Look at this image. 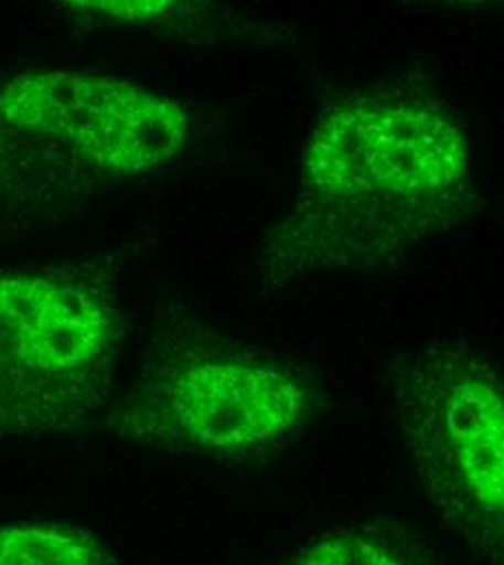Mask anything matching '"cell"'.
<instances>
[{
    "mask_svg": "<svg viewBox=\"0 0 504 565\" xmlns=\"http://www.w3.org/2000/svg\"><path fill=\"white\" fill-rule=\"evenodd\" d=\"M472 203V140L448 103L403 85L357 89L313 120L296 199L257 264L270 287L322 270L385 273Z\"/></svg>",
    "mask_w": 504,
    "mask_h": 565,
    "instance_id": "6da1fadb",
    "label": "cell"
},
{
    "mask_svg": "<svg viewBox=\"0 0 504 565\" xmlns=\"http://www.w3.org/2000/svg\"><path fill=\"white\" fill-rule=\"evenodd\" d=\"M194 138L185 103L100 71L0 76V224L49 222L172 166Z\"/></svg>",
    "mask_w": 504,
    "mask_h": 565,
    "instance_id": "7a4b0ae2",
    "label": "cell"
},
{
    "mask_svg": "<svg viewBox=\"0 0 504 565\" xmlns=\"http://www.w3.org/2000/svg\"><path fill=\"white\" fill-rule=\"evenodd\" d=\"M118 298L78 268L0 270V439L73 430L114 392Z\"/></svg>",
    "mask_w": 504,
    "mask_h": 565,
    "instance_id": "3957f363",
    "label": "cell"
},
{
    "mask_svg": "<svg viewBox=\"0 0 504 565\" xmlns=\"http://www.w3.org/2000/svg\"><path fill=\"white\" fill-rule=\"evenodd\" d=\"M394 405L416 477L443 524L504 565V390L479 354L432 344L394 365Z\"/></svg>",
    "mask_w": 504,
    "mask_h": 565,
    "instance_id": "277c9868",
    "label": "cell"
},
{
    "mask_svg": "<svg viewBox=\"0 0 504 565\" xmlns=\"http://www.w3.org/2000/svg\"><path fill=\"white\" fill-rule=\"evenodd\" d=\"M309 407V385L286 365L187 342L150 363L118 412V433L168 452L246 457L289 439Z\"/></svg>",
    "mask_w": 504,
    "mask_h": 565,
    "instance_id": "5b68a950",
    "label": "cell"
},
{
    "mask_svg": "<svg viewBox=\"0 0 504 565\" xmlns=\"http://www.w3.org/2000/svg\"><path fill=\"white\" fill-rule=\"evenodd\" d=\"M76 20L127 26L190 44L261 40L264 26L226 0H49Z\"/></svg>",
    "mask_w": 504,
    "mask_h": 565,
    "instance_id": "8992f818",
    "label": "cell"
},
{
    "mask_svg": "<svg viewBox=\"0 0 504 565\" xmlns=\"http://www.w3.org/2000/svg\"><path fill=\"white\" fill-rule=\"evenodd\" d=\"M111 555L85 529L62 522L0 524V565H100Z\"/></svg>",
    "mask_w": 504,
    "mask_h": 565,
    "instance_id": "52a82bcc",
    "label": "cell"
},
{
    "mask_svg": "<svg viewBox=\"0 0 504 565\" xmlns=\"http://www.w3.org/2000/svg\"><path fill=\"white\" fill-rule=\"evenodd\" d=\"M429 551L400 531L374 524L337 529L309 540L296 555V564L307 565H400L429 562Z\"/></svg>",
    "mask_w": 504,
    "mask_h": 565,
    "instance_id": "ba28073f",
    "label": "cell"
},
{
    "mask_svg": "<svg viewBox=\"0 0 504 565\" xmlns=\"http://www.w3.org/2000/svg\"><path fill=\"white\" fill-rule=\"evenodd\" d=\"M403 11L407 13H446V11H470V9H481L487 4H496L504 0H394Z\"/></svg>",
    "mask_w": 504,
    "mask_h": 565,
    "instance_id": "9c48e42d",
    "label": "cell"
}]
</instances>
